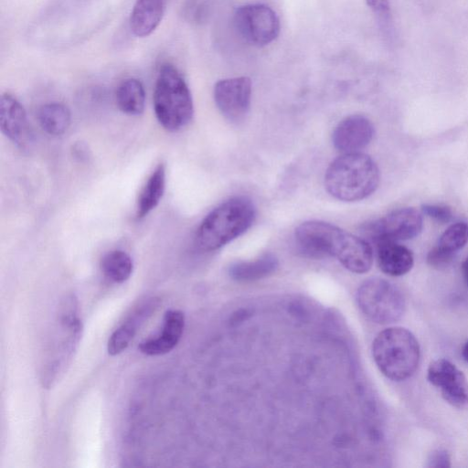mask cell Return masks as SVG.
Instances as JSON below:
<instances>
[{
  "label": "cell",
  "mask_w": 468,
  "mask_h": 468,
  "mask_svg": "<svg viewBox=\"0 0 468 468\" xmlns=\"http://www.w3.org/2000/svg\"><path fill=\"white\" fill-rule=\"evenodd\" d=\"M300 252L309 258L335 257L348 271H368L373 262L369 243L330 223L313 220L302 223L295 229Z\"/></svg>",
  "instance_id": "cell-1"
},
{
  "label": "cell",
  "mask_w": 468,
  "mask_h": 468,
  "mask_svg": "<svg viewBox=\"0 0 468 468\" xmlns=\"http://www.w3.org/2000/svg\"><path fill=\"white\" fill-rule=\"evenodd\" d=\"M379 184L375 161L360 152L343 154L328 166L324 185L336 199L353 202L369 197Z\"/></svg>",
  "instance_id": "cell-2"
},
{
  "label": "cell",
  "mask_w": 468,
  "mask_h": 468,
  "mask_svg": "<svg viewBox=\"0 0 468 468\" xmlns=\"http://www.w3.org/2000/svg\"><path fill=\"white\" fill-rule=\"evenodd\" d=\"M255 207L250 199L235 197L214 208L202 220L196 243L203 251L220 249L243 234L253 223Z\"/></svg>",
  "instance_id": "cell-3"
},
{
  "label": "cell",
  "mask_w": 468,
  "mask_h": 468,
  "mask_svg": "<svg viewBox=\"0 0 468 468\" xmlns=\"http://www.w3.org/2000/svg\"><path fill=\"white\" fill-rule=\"evenodd\" d=\"M373 359L379 371L396 382L411 378L419 367L420 346L416 336L401 326L379 332L371 346Z\"/></svg>",
  "instance_id": "cell-4"
},
{
  "label": "cell",
  "mask_w": 468,
  "mask_h": 468,
  "mask_svg": "<svg viewBox=\"0 0 468 468\" xmlns=\"http://www.w3.org/2000/svg\"><path fill=\"white\" fill-rule=\"evenodd\" d=\"M153 101L156 119L167 131H178L192 120L194 106L190 90L179 71L171 64L161 66Z\"/></svg>",
  "instance_id": "cell-5"
},
{
  "label": "cell",
  "mask_w": 468,
  "mask_h": 468,
  "mask_svg": "<svg viewBox=\"0 0 468 468\" xmlns=\"http://www.w3.org/2000/svg\"><path fill=\"white\" fill-rule=\"evenodd\" d=\"M58 322L62 337L49 350L41 371L43 387L50 388L63 376L70 364L82 335V323L78 316V301L70 294L61 302Z\"/></svg>",
  "instance_id": "cell-6"
},
{
  "label": "cell",
  "mask_w": 468,
  "mask_h": 468,
  "mask_svg": "<svg viewBox=\"0 0 468 468\" xmlns=\"http://www.w3.org/2000/svg\"><path fill=\"white\" fill-rule=\"evenodd\" d=\"M356 303L369 320L379 324L396 323L406 312V299L402 292L382 278L363 282L356 292Z\"/></svg>",
  "instance_id": "cell-7"
},
{
  "label": "cell",
  "mask_w": 468,
  "mask_h": 468,
  "mask_svg": "<svg viewBox=\"0 0 468 468\" xmlns=\"http://www.w3.org/2000/svg\"><path fill=\"white\" fill-rule=\"evenodd\" d=\"M233 21L239 37L254 47L269 45L280 33L277 14L263 4H250L238 7Z\"/></svg>",
  "instance_id": "cell-8"
},
{
  "label": "cell",
  "mask_w": 468,
  "mask_h": 468,
  "mask_svg": "<svg viewBox=\"0 0 468 468\" xmlns=\"http://www.w3.org/2000/svg\"><path fill=\"white\" fill-rule=\"evenodd\" d=\"M421 214L413 207L396 209L363 226L362 232L376 245L417 237L422 230Z\"/></svg>",
  "instance_id": "cell-9"
},
{
  "label": "cell",
  "mask_w": 468,
  "mask_h": 468,
  "mask_svg": "<svg viewBox=\"0 0 468 468\" xmlns=\"http://www.w3.org/2000/svg\"><path fill=\"white\" fill-rule=\"evenodd\" d=\"M426 377L447 403L457 409L468 406V379L452 362L446 358L432 361Z\"/></svg>",
  "instance_id": "cell-10"
},
{
  "label": "cell",
  "mask_w": 468,
  "mask_h": 468,
  "mask_svg": "<svg viewBox=\"0 0 468 468\" xmlns=\"http://www.w3.org/2000/svg\"><path fill=\"white\" fill-rule=\"evenodd\" d=\"M251 98V80L236 77L218 80L214 87V100L220 112L230 122H238L247 115Z\"/></svg>",
  "instance_id": "cell-11"
},
{
  "label": "cell",
  "mask_w": 468,
  "mask_h": 468,
  "mask_svg": "<svg viewBox=\"0 0 468 468\" xmlns=\"http://www.w3.org/2000/svg\"><path fill=\"white\" fill-rule=\"evenodd\" d=\"M374 136V126L365 116L353 114L343 119L333 133V144L343 154L359 152Z\"/></svg>",
  "instance_id": "cell-12"
},
{
  "label": "cell",
  "mask_w": 468,
  "mask_h": 468,
  "mask_svg": "<svg viewBox=\"0 0 468 468\" xmlns=\"http://www.w3.org/2000/svg\"><path fill=\"white\" fill-rule=\"evenodd\" d=\"M0 129L5 136L21 148L30 142V129L23 105L11 94L0 99Z\"/></svg>",
  "instance_id": "cell-13"
},
{
  "label": "cell",
  "mask_w": 468,
  "mask_h": 468,
  "mask_svg": "<svg viewBox=\"0 0 468 468\" xmlns=\"http://www.w3.org/2000/svg\"><path fill=\"white\" fill-rule=\"evenodd\" d=\"M159 305V299L148 298L136 306L122 324L111 335L107 350L111 356L124 351L133 339L140 326L152 315Z\"/></svg>",
  "instance_id": "cell-14"
},
{
  "label": "cell",
  "mask_w": 468,
  "mask_h": 468,
  "mask_svg": "<svg viewBox=\"0 0 468 468\" xmlns=\"http://www.w3.org/2000/svg\"><path fill=\"white\" fill-rule=\"evenodd\" d=\"M185 327V315L179 310H168L164 315L162 332L142 341L139 350L147 356H160L170 352L179 342Z\"/></svg>",
  "instance_id": "cell-15"
},
{
  "label": "cell",
  "mask_w": 468,
  "mask_h": 468,
  "mask_svg": "<svg viewBox=\"0 0 468 468\" xmlns=\"http://www.w3.org/2000/svg\"><path fill=\"white\" fill-rule=\"evenodd\" d=\"M166 0H136L130 16L133 35L144 37L159 26L165 9Z\"/></svg>",
  "instance_id": "cell-16"
},
{
  "label": "cell",
  "mask_w": 468,
  "mask_h": 468,
  "mask_svg": "<svg viewBox=\"0 0 468 468\" xmlns=\"http://www.w3.org/2000/svg\"><path fill=\"white\" fill-rule=\"evenodd\" d=\"M377 260L382 272L393 277L408 273L414 264L411 250L394 241L377 245Z\"/></svg>",
  "instance_id": "cell-17"
},
{
  "label": "cell",
  "mask_w": 468,
  "mask_h": 468,
  "mask_svg": "<svg viewBox=\"0 0 468 468\" xmlns=\"http://www.w3.org/2000/svg\"><path fill=\"white\" fill-rule=\"evenodd\" d=\"M165 188V166L159 164L148 177L140 192L136 218L141 219L147 216L159 204Z\"/></svg>",
  "instance_id": "cell-18"
},
{
  "label": "cell",
  "mask_w": 468,
  "mask_h": 468,
  "mask_svg": "<svg viewBox=\"0 0 468 468\" xmlns=\"http://www.w3.org/2000/svg\"><path fill=\"white\" fill-rule=\"evenodd\" d=\"M278 261L272 254H264L250 261H239L229 268V275L238 282H252L269 276L275 271Z\"/></svg>",
  "instance_id": "cell-19"
},
{
  "label": "cell",
  "mask_w": 468,
  "mask_h": 468,
  "mask_svg": "<svg viewBox=\"0 0 468 468\" xmlns=\"http://www.w3.org/2000/svg\"><path fill=\"white\" fill-rule=\"evenodd\" d=\"M119 109L128 115H139L144 110L145 91L143 83L134 78L124 80L115 93Z\"/></svg>",
  "instance_id": "cell-20"
},
{
  "label": "cell",
  "mask_w": 468,
  "mask_h": 468,
  "mask_svg": "<svg viewBox=\"0 0 468 468\" xmlns=\"http://www.w3.org/2000/svg\"><path fill=\"white\" fill-rule=\"evenodd\" d=\"M37 119L43 131L58 136L69 129L71 116L66 105L60 102H49L39 108Z\"/></svg>",
  "instance_id": "cell-21"
},
{
  "label": "cell",
  "mask_w": 468,
  "mask_h": 468,
  "mask_svg": "<svg viewBox=\"0 0 468 468\" xmlns=\"http://www.w3.org/2000/svg\"><path fill=\"white\" fill-rule=\"evenodd\" d=\"M101 270L110 281L122 283L133 273V263L130 255L121 250L106 253L101 261Z\"/></svg>",
  "instance_id": "cell-22"
},
{
  "label": "cell",
  "mask_w": 468,
  "mask_h": 468,
  "mask_svg": "<svg viewBox=\"0 0 468 468\" xmlns=\"http://www.w3.org/2000/svg\"><path fill=\"white\" fill-rule=\"evenodd\" d=\"M468 242V223L457 222L451 225L440 237L437 246L456 255Z\"/></svg>",
  "instance_id": "cell-23"
},
{
  "label": "cell",
  "mask_w": 468,
  "mask_h": 468,
  "mask_svg": "<svg viewBox=\"0 0 468 468\" xmlns=\"http://www.w3.org/2000/svg\"><path fill=\"white\" fill-rule=\"evenodd\" d=\"M455 255L434 246L427 254V263L434 269L441 270L448 267L453 261Z\"/></svg>",
  "instance_id": "cell-24"
},
{
  "label": "cell",
  "mask_w": 468,
  "mask_h": 468,
  "mask_svg": "<svg viewBox=\"0 0 468 468\" xmlns=\"http://www.w3.org/2000/svg\"><path fill=\"white\" fill-rule=\"evenodd\" d=\"M422 213L440 223H448L452 218L450 207L441 204H423Z\"/></svg>",
  "instance_id": "cell-25"
},
{
  "label": "cell",
  "mask_w": 468,
  "mask_h": 468,
  "mask_svg": "<svg viewBox=\"0 0 468 468\" xmlns=\"http://www.w3.org/2000/svg\"><path fill=\"white\" fill-rule=\"evenodd\" d=\"M451 466V455L449 452L444 449H436L432 451L427 458L426 467L449 468Z\"/></svg>",
  "instance_id": "cell-26"
},
{
  "label": "cell",
  "mask_w": 468,
  "mask_h": 468,
  "mask_svg": "<svg viewBox=\"0 0 468 468\" xmlns=\"http://www.w3.org/2000/svg\"><path fill=\"white\" fill-rule=\"evenodd\" d=\"M71 154L80 163L87 162L90 157V150L84 142H77L72 145Z\"/></svg>",
  "instance_id": "cell-27"
},
{
  "label": "cell",
  "mask_w": 468,
  "mask_h": 468,
  "mask_svg": "<svg viewBox=\"0 0 468 468\" xmlns=\"http://www.w3.org/2000/svg\"><path fill=\"white\" fill-rule=\"evenodd\" d=\"M367 5L378 16L388 17L389 16L388 0H366Z\"/></svg>",
  "instance_id": "cell-28"
},
{
  "label": "cell",
  "mask_w": 468,
  "mask_h": 468,
  "mask_svg": "<svg viewBox=\"0 0 468 468\" xmlns=\"http://www.w3.org/2000/svg\"><path fill=\"white\" fill-rule=\"evenodd\" d=\"M461 270L464 283L468 288V256L463 261Z\"/></svg>",
  "instance_id": "cell-29"
},
{
  "label": "cell",
  "mask_w": 468,
  "mask_h": 468,
  "mask_svg": "<svg viewBox=\"0 0 468 468\" xmlns=\"http://www.w3.org/2000/svg\"><path fill=\"white\" fill-rule=\"evenodd\" d=\"M462 356L463 360L468 363V341L465 342L462 348Z\"/></svg>",
  "instance_id": "cell-30"
}]
</instances>
